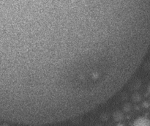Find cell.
<instances>
[{
	"label": "cell",
	"mask_w": 150,
	"mask_h": 126,
	"mask_svg": "<svg viewBox=\"0 0 150 126\" xmlns=\"http://www.w3.org/2000/svg\"><path fill=\"white\" fill-rule=\"evenodd\" d=\"M148 92H149L150 93V85L149 86V88H148Z\"/></svg>",
	"instance_id": "7a4b0ae2"
},
{
	"label": "cell",
	"mask_w": 150,
	"mask_h": 126,
	"mask_svg": "<svg viewBox=\"0 0 150 126\" xmlns=\"http://www.w3.org/2000/svg\"><path fill=\"white\" fill-rule=\"evenodd\" d=\"M133 125H143V126H147L150 125V120L148 118L144 117H141L135 120L133 122Z\"/></svg>",
	"instance_id": "6da1fadb"
}]
</instances>
